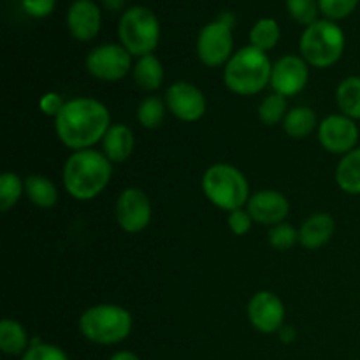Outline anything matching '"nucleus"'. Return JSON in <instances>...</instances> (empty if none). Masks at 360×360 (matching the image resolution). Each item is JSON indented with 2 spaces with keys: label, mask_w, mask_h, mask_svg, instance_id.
Returning a JSON list of instances; mask_svg holds the SVG:
<instances>
[{
  "label": "nucleus",
  "mask_w": 360,
  "mask_h": 360,
  "mask_svg": "<svg viewBox=\"0 0 360 360\" xmlns=\"http://www.w3.org/2000/svg\"><path fill=\"white\" fill-rule=\"evenodd\" d=\"M101 9L94 0H76L67 11V27L77 41H91L101 30Z\"/></svg>",
  "instance_id": "obj_16"
},
{
  "label": "nucleus",
  "mask_w": 360,
  "mask_h": 360,
  "mask_svg": "<svg viewBox=\"0 0 360 360\" xmlns=\"http://www.w3.org/2000/svg\"><path fill=\"white\" fill-rule=\"evenodd\" d=\"M280 25L273 18H262L253 25L250 30V42L253 48L260 49V51H269L280 41Z\"/></svg>",
  "instance_id": "obj_25"
},
{
  "label": "nucleus",
  "mask_w": 360,
  "mask_h": 360,
  "mask_svg": "<svg viewBox=\"0 0 360 360\" xmlns=\"http://www.w3.org/2000/svg\"><path fill=\"white\" fill-rule=\"evenodd\" d=\"M86 69L95 79L115 83L130 72L132 55L120 44H101L88 53Z\"/></svg>",
  "instance_id": "obj_8"
},
{
  "label": "nucleus",
  "mask_w": 360,
  "mask_h": 360,
  "mask_svg": "<svg viewBox=\"0 0 360 360\" xmlns=\"http://www.w3.org/2000/svg\"><path fill=\"white\" fill-rule=\"evenodd\" d=\"M25 193L28 199L42 210H49L58 202V188L49 178L41 174H32L25 178Z\"/></svg>",
  "instance_id": "obj_19"
},
{
  "label": "nucleus",
  "mask_w": 360,
  "mask_h": 360,
  "mask_svg": "<svg viewBox=\"0 0 360 360\" xmlns=\"http://www.w3.org/2000/svg\"><path fill=\"white\" fill-rule=\"evenodd\" d=\"M319 125L320 123L316 120L315 111L311 108H308V105H297V108L290 109L283 120L285 132L292 139H304Z\"/></svg>",
  "instance_id": "obj_21"
},
{
  "label": "nucleus",
  "mask_w": 360,
  "mask_h": 360,
  "mask_svg": "<svg viewBox=\"0 0 360 360\" xmlns=\"http://www.w3.org/2000/svg\"><path fill=\"white\" fill-rule=\"evenodd\" d=\"M359 0H319V7L330 20H341L354 13Z\"/></svg>",
  "instance_id": "obj_32"
},
{
  "label": "nucleus",
  "mask_w": 360,
  "mask_h": 360,
  "mask_svg": "<svg viewBox=\"0 0 360 360\" xmlns=\"http://www.w3.org/2000/svg\"><path fill=\"white\" fill-rule=\"evenodd\" d=\"M202 190L211 204L229 213L241 210L250 200V186L245 174L229 164L211 165L202 176Z\"/></svg>",
  "instance_id": "obj_4"
},
{
  "label": "nucleus",
  "mask_w": 360,
  "mask_h": 360,
  "mask_svg": "<svg viewBox=\"0 0 360 360\" xmlns=\"http://www.w3.org/2000/svg\"><path fill=\"white\" fill-rule=\"evenodd\" d=\"M21 360H69V357H67V354L62 348L34 340V343L25 352Z\"/></svg>",
  "instance_id": "obj_31"
},
{
  "label": "nucleus",
  "mask_w": 360,
  "mask_h": 360,
  "mask_svg": "<svg viewBox=\"0 0 360 360\" xmlns=\"http://www.w3.org/2000/svg\"><path fill=\"white\" fill-rule=\"evenodd\" d=\"M308 79V62L302 56L295 55L281 56L273 65V72H271V86L274 94H280L283 97H292L304 90Z\"/></svg>",
  "instance_id": "obj_13"
},
{
  "label": "nucleus",
  "mask_w": 360,
  "mask_h": 360,
  "mask_svg": "<svg viewBox=\"0 0 360 360\" xmlns=\"http://www.w3.org/2000/svg\"><path fill=\"white\" fill-rule=\"evenodd\" d=\"M248 320L259 333H278L285 320L283 302L273 292H257L248 302Z\"/></svg>",
  "instance_id": "obj_14"
},
{
  "label": "nucleus",
  "mask_w": 360,
  "mask_h": 360,
  "mask_svg": "<svg viewBox=\"0 0 360 360\" xmlns=\"http://www.w3.org/2000/svg\"><path fill=\"white\" fill-rule=\"evenodd\" d=\"M134 81L144 91H153L160 88L164 81V67L155 55H144L134 65Z\"/></svg>",
  "instance_id": "obj_22"
},
{
  "label": "nucleus",
  "mask_w": 360,
  "mask_h": 360,
  "mask_svg": "<svg viewBox=\"0 0 360 360\" xmlns=\"http://www.w3.org/2000/svg\"><path fill=\"white\" fill-rule=\"evenodd\" d=\"M319 141L329 153L347 155L355 150L359 127L345 115H330L319 125Z\"/></svg>",
  "instance_id": "obj_10"
},
{
  "label": "nucleus",
  "mask_w": 360,
  "mask_h": 360,
  "mask_svg": "<svg viewBox=\"0 0 360 360\" xmlns=\"http://www.w3.org/2000/svg\"><path fill=\"white\" fill-rule=\"evenodd\" d=\"M336 231V221L330 214L316 213L304 220L299 229V243L308 250H319L320 246L327 245Z\"/></svg>",
  "instance_id": "obj_17"
},
{
  "label": "nucleus",
  "mask_w": 360,
  "mask_h": 360,
  "mask_svg": "<svg viewBox=\"0 0 360 360\" xmlns=\"http://www.w3.org/2000/svg\"><path fill=\"white\" fill-rule=\"evenodd\" d=\"M338 108L341 115L352 120H360V76H348L336 90Z\"/></svg>",
  "instance_id": "obj_24"
},
{
  "label": "nucleus",
  "mask_w": 360,
  "mask_h": 360,
  "mask_svg": "<svg viewBox=\"0 0 360 360\" xmlns=\"http://www.w3.org/2000/svg\"><path fill=\"white\" fill-rule=\"evenodd\" d=\"M287 112V101L280 94L267 95L259 105V118L267 127L278 125L281 120H285Z\"/></svg>",
  "instance_id": "obj_28"
},
{
  "label": "nucleus",
  "mask_w": 360,
  "mask_h": 360,
  "mask_svg": "<svg viewBox=\"0 0 360 360\" xmlns=\"http://www.w3.org/2000/svg\"><path fill=\"white\" fill-rule=\"evenodd\" d=\"M112 176V162L95 150L74 151L63 165V185L77 200H91L102 193Z\"/></svg>",
  "instance_id": "obj_2"
},
{
  "label": "nucleus",
  "mask_w": 360,
  "mask_h": 360,
  "mask_svg": "<svg viewBox=\"0 0 360 360\" xmlns=\"http://www.w3.org/2000/svg\"><path fill=\"white\" fill-rule=\"evenodd\" d=\"M232 30L231 25L221 20L211 21L200 30L197 39V55L207 67H220L232 58Z\"/></svg>",
  "instance_id": "obj_9"
},
{
  "label": "nucleus",
  "mask_w": 360,
  "mask_h": 360,
  "mask_svg": "<svg viewBox=\"0 0 360 360\" xmlns=\"http://www.w3.org/2000/svg\"><path fill=\"white\" fill-rule=\"evenodd\" d=\"M271 72L273 65L269 56L250 44L236 51L229 60L224 81L231 91L248 97L262 91L271 83Z\"/></svg>",
  "instance_id": "obj_3"
},
{
  "label": "nucleus",
  "mask_w": 360,
  "mask_h": 360,
  "mask_svg": "<svg viewBox=\"0 0 360 360\" xmlns=\"http://www.w3.org/2000/svg\"><path fill=\"white\" fill-rule=\"evenodd\" d=\"M246 210L252 214L255 224L274 227L278 224H283L285 218L288 217L290 204H288V199L281 192L260 190V192L250 195Z\"/></svg>",
  "instance_id": "obj_15"
},
{
  "label": "nucleus",
  "mask_w": 360,
  "mask_h": 360,
  "mask_svg": "<svg viewBox=\"0 0 360 360\" xmlns=\"http://www.w3.org/2000/svg\"><path fill=\"white\" fill-rule=\"evenodd\" d=\"M299 241V232L292 227L290 224H278L274 227H271L269 231V243L273 248L285 252V250H290L295 243Z\"/></svg>",
  "instance_id": "obj_30"
},
{
  "label": "nucleus",
  "mask_w": 360,
  "mask_h": 360,
  "mask_svg": "<svg viewBox=\"0 0 360 360\" xmlns=\"http://www.w3.org/2000/svg\"><path fill=\"white\" fill-rule=\"evenodd\" d=\"M336 181L343 192L360 195V148L343 155L336 169Z\"/></svg>",
  "instance_id": "obj_20"
},
{
  "label": "nucleus",
  "mask_w": 360,
  "mask_h": 360,
  "mask_svg": "<svg viewBox=\"0 0 360 360\" xmlns=\"http://www.w3.org/2000/svg\"><path fill=\"white\" fill-rule=\"evenodd\" d=\"M111 127V115L102 102L90 97H77L65 102L55 118L60 141L74 151L90 150L104 139Z\"/></svg>",
  "instance_id": "obj_1"
},
{
  "label": "nucleus",
  "mask_w": 360,
  "mask_h": 360,
  "mask_svg": "<svg viewBox=\"0 0 360 360\" xmlns=\"http://www.w3.org/2000/svg\"><path fill=\"white\" fill-rule=\"evenodd\" d=\"M123 4V0H105V6L109 7V9H120Z\"/></svg>",
  "instance_id": "obj_37"
},
{
  "label": "nucleus",
  "mask_w": 360,
  "mask_h": 360,
  "mask_svg": "<svg viewBox=\"0 0 360 360\" xmlns=\"http://www.w3.org/2000/svg\"><path fill=\"white\" fill-rule=\"evenodd\" d=\"M134 143L136 141H134L132 130L123 125V123H115V125L109 127L104 139H102V153L112 164H120V162H125L132 155Z\"/></svg>",
  "instance_id": "obj_18"
},
{
  "label": "nucleus",
  "mask_w": 360,
  "mask_h": 360,
  "mask_svg": "<svg viewBox=\"0 0 360 360\" xmlns=\"http://www.w3.org/2000/svg\"><path fill=\"white\" fill-rule=\"evenodd\" d=\"M167 104L158 97H146L137 108V122L144 129H158L164 123Z\"/></svg>",
  "instance_id": "obj_26"
},
{
  "label": "nucleus",
  "mask_w": 360,
  "mask_h": 360,
  "mask_svg": "<svg viewBox=\"0 0 360 360\" xmlns=\"http://www.w3.org/2000/svg\"><path fill=\"white\" fill-rule=\"evenodd\" d=\"M345 34L334 21L319 20L306 27L301 35V55L309 65L327 69L341 58Z\"/></svg>",
  "instance_id": "obj_6"
},
{
  "label": "nucleus",
  "mask_w": 360,
  "mask_h": 360,
  "mask_svg": "<svg viewBox=\"0 0 360 360\" xmlns=\"http://www.w3.org/2000/svg\"><path fill=\"white\" fill-rule=\"evenodd\" d=\"M0 348L6 355H23L30 348L28 334L20 322L4 319L0 323Z\"/></svg>",
  "instance_id": "obj_23"
},
{
  "label": "nucleus",
  "mask_w": 360,
  "mask_h": 360,
  "mask_svg": "<svg viewBox=\"0 0 360 360\" xmlns=\"http://www.w3.org/2000/svg\"><path fill=\"white\" fill-rule=\"evenodd\" d=\"M25 192V179L14 172H4L0 176V211L7 213Z\"/></svg>",
  "instance_id": "obj_27"
},
{
  "label": "nucleus",
  "mask_w": 360,
  "mask_h": 360,
  "mask_svg": "<svg viewBox=\"0 0 360 360\" xmlns=\"http://www.w3.org/2000/svg\"><path fill=\"white\" fill-rule=\"evenodd\" d=\"M287 9L297 23L306 25V27L319 21L316 20L320 9L319 0H287Z\"/></svg>",
  "instance_id": "obj_29"
},
{
  "label": "nucleus",
  "mask_w": 360,
  "mask_h": 360,
  "mask_svg": "<svg viewBox=\"0 0 360 360\" xmlns=\"http://www.w3.org/2000/svg\"><path fill=\"white\" fill-rule=\"evenodd\" d=\"M79 330L91 343H122L132 330V316L118 304L91 306L81 315Z\"/></svg>",
  "instance_id": "obj_5"
},
{
  "label": "nucleus",
  "mask_w": 360,
  "mask_h": 360,
  "mask_svg": "<svg viewBox=\"0 0 360 360\" xmlns=\"http://www.w3.org/2000/svg\"><path fill=\"white\" fill-rule=\"evenodd\" d=\"M165 104L169 111L181 122H197L202 118L207 108L202 91L186 81H176L167 88Z\"/></svg>",
  "instance_id": "obj_12"
},
{
  "label": "nucleus",
  "mask_w": 360,
  "mask_h": 360,
  "mask_svg": "<svg viewBox=\"0 0 360 360\" xmlns=\"http://www.w3.org/2000/svg\"><path fill=\"white\" fill-rule=\"evenodd\" d=\"M63 105H65V102L62 101V97H60L56 91H49V94H46L44 97L41 98V102H39L41 111L48 116H55V118L60 115Z\"/></svg>",
  "instance_id": "obj_35"
},
{
  "label": "nucleus",
  "mask_w": 360,
  "mask_h": 360,
  "mask_svg": "<svg viewBox=\"0 0 360 360\" xmlns=\"http://www.w3.org/2000/svg\"><path fill=\"white\" fill-rule=\"evenodd\" d=\"M56 0H21L23 11L28 16L44 18L53 13Z\"/></svg>",
  "instance_id": "obj_34"
},
{
  "label": "nucleus",
  "mask_w": 360,
  "mask_h": 360,
  "mask_svg": "<svg viewBox=\"0 0 360 360\" xmlns=\"http://www.w3.org/2000/svg\"><path fill=\"white\" fill-rule=\"evenodd\" d=\"M109 360H141V359L137 357L136 354H132V352L125 350V352H118V354H115Z\"/></svg>",
  "instance_id": "obj_36"
},
{
  "label": "nucleus",
  "mask_w": 360,
  "mask_h": 360,
  "mask_svg": "<svg viewBox=\"0 0 360 360\" xmlns=\"http://www.w3.org/2000/svg\"><path fill=\"white\" fill-rule=\"evenodd\" d=\"M151 220V202L139 188H127L116 200V221L129 234L144 231Z\"/></svg>",
  "instance_id": "obj_11"
},
{
  "label": "nucleus",
  "mask_w": 360,
  "mask_h": 360,
  "mask_svg": "<svg viewBox=\"0 0 360 360\" xmlns=\"http://www.w3.org/2000/svg\"><path fill=\"white\" fill-rule=\"evenodd\" d=\"M122 46L134 56L151 55L160 39V25L153 11L144 6L129 7L118 25Z\"/></svg>",
  "instance_id": "obj_7"
},
{
  "label": "nucleus",
  "mask_w": 360,
  "mask_h": 360,
  "mask_svg": "<svg viewBox=\"0 0 360 360\" xmlns=\"http://www.w3.org/2000/svg\"><path fill=\"white\" fill-rule=\"evenodd\" d=\"M229 227L234 232L236 236H245L248 234L250 229H252L253 218L252 214L248 213V210H236L229 213Z\"/></svg>",
  "instance_id": "obj_33"
}]
</instances>
